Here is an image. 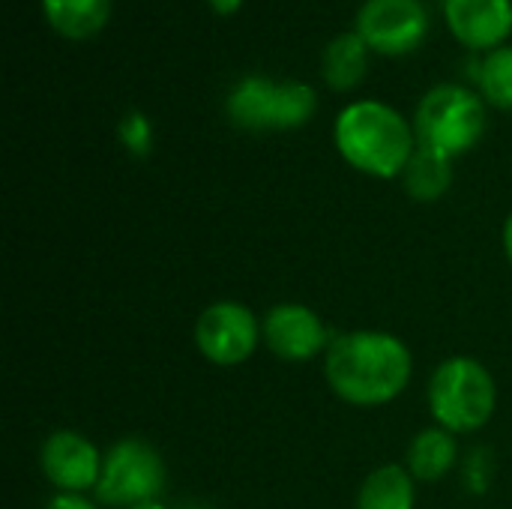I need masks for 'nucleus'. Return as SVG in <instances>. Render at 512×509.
I'll use <instances>...</instances> for the list:
<instances>
[{
  "mask_svg": "<svg viewBox=\"0 0 512 509\" xmlns=\"http://www.w3.org/2000/svg\"><path fill=\"white\" fill-rule=\"evenodd\" d=\"M414 375L411 348L387 330H348L333 336L324 354V381L336 399L354 408L396 402Z\"/></svg>",
  "mask_w": 512,
  "mask_h": 509,
  "instance_id": "obj_1",
  "label": "nucleus"
},
{
  "mask_svg": "<svg viewBox=\"0 0 512 509\" xmlns=\"http://www.w3.org/2000/svg\"><path fill=\"white\" fill-rule=\"evenodd\" d=\"M339 156L360 174L396 180L417 150L414 123L381 99H357L345 105L333 126Z\"/></svg>",
  "mask_w": 512,
  "mask_h": 509,
  "instance_id": "obj_2",
  "label": "nucleus"
},
{
  "mask_svg": "<svg viewBox=\"0 0 512 509\" xmlns=\"http://www.w3.org/2000/svg\"><path fill=\"white\" fill-rule=\"evenodd\" d=\"M426 399L435 426L453 435H474L495 417L498 384L477 357L456 354L438 363L429 378Z\"/></svg>",
  "mask_w": 512,
  "mask_h": 509,
  "instance_id": "obj_3",
  "label": "nucleus"
},
{
  "mask_svg": "<svg viewBox=\"0 0 512 509\" xmlns=\"http://www.w3.org/2000/svg\"><path fill=\"white\" fill-rule=\"evenodd\" d=\"M318 93L300 78L246 75L225 96V114L231 126L243 132H291L315 117Z\"/></svg>",
  "mask_w": 512,
  "mask_h": 509,
  "instance_id": "obj_4",
  "label": "nucleus"
},
{
  "mask_svg": "<svg viewBox=\"0 0 512 509\" xmlns=\"http://www.w3.org/2000/svg\"><path fill=\"white\" fill-rule=\"evenodd\" d=\"M417 144L450 159L474 150L486 135V102L465 84H435L414 111Z\"/></svg>",
  "mask_w": 512,
  "mask_h": 509,
  "instance_id": "obj_5",
  "label": "nucleus"
},
{
  "mask_svg": "<svg viewBox=\"0 0 512 509\" xmlns=\"http://www.w3.org/2000/svg\"><path fill=\"white\" fill-rule=\"evenodd\" d=\"M165 459L144 438H123L105 450L93 498L105 509H129L159 501L165 492Z\"/></svg>",
  "mask_w": 512,
  "mask_h": 509,
  "instance_id": "obj_6",
  "label": "nucleus"
},
{
  "mask_svg": "<svg viewBox=\"0 0 512 509\" xmlns=\"http://www.w3.org/2000/svg\"><path fill=\"white\" fill-rule=\"evenodd\" d=\"M192 336L198 354L219 369L243 366L264 342L261 318L240 300H216L204 306Z\"/></svg>",
  "mask_w": 512,
  "mask_h": 509,
  "instance_id": "obj_7",
  "label": "nucleus"
},
{
  "mask_svg": "<svg viewBox=\"0 0 512 509\" xmlns=\"http://www.w3.org/2000/svg\"><path fill=\"white\" fill-rule=\"evenodd\" d=\"M432 18L423 0H363L354 30L381 57H405L429 36Z\"/></svg>",
  "mask_w": 512,
  "mask_h": 509,
  "instance_id": "obj_8",
  "label": "nucleus"
},
{
  "mask_svg": "<svg viewBox=\"0 0 512 509\" xmlns=\"http://www.w3.org/2000/svg\"><path fill=\"white\" fill-rule=\"evenodd\" d=\"M105 453L75 429H57L39 444V471L57 489L69 495H87L96 489Z\"/></svg>",
  "mask_w": 512,
  "mask_h": 509,
  "instance_id": "obj_9",
  "label": "nucleus"
},
{
  "mask_svg": "<svg viewBox=\"0 0 512 509\" xmlns=\"http://www.w3.org/2000/svg\"><path fill=\"white\" fill-rule=\"evenodd\" d=\"M264 345L282 363H309L327 354L333 336L321 315L303 303H276L261 318Z\"/></svg>",
  "mask_w": 512,
  "mask_h": 509,
  "instance_id": "obj_10",
  "label": "nucleus"
},
{
  "mask_svg": "<svg viewBox=\"0 0 512 509\" xmlns=\"http://www.w3.org/2000/svg\"><path fill=\"white\" fill-rule=\"evenodd\" d=\"M444 21L468 51H495L512 36V0H444Z\"/></svg>",
  "mask_w": 512,
  "mask_h": 509,
  "instance_id": "obj_11",
  "label": "nucleus"
},
{
  "mask_svg": "<svg viewBox=\"0 0 512 509\" xmlns=\"http://www.w3.org/2000/svg\"><path fill=\"white\" fill-rule=\"evenodd\" d=\"M459 465V441L453 432L441 426H429L417 432L405 453V468L417 483H441L447 480Z\"/></svg>",
  "mask_w": 512,
  "mask_h": 509,
  "instance_id": "obj_12",
  "label": "nucleus"
},
{
  "mask_svg": "<svg viewBox=\"0 0 512 509\" xmlns=\"http://www.w3.org/2000/svg\"><path fill=\"white\" fill-rule=\"evenodd\" d=\"M369 72V45L357 30H345L324 45L321 78L336 93H351Z\"/></svg>",
  "mask_w": 512,
  "mask_h": 509,
  "instance_id": "obj_13",
  "label": "nucleus"
},
{
  "mask_svg": "<svg viewBox=\"0 0 512 509\" xmlns=\"http://www.w3.org/2000/svg\"><path fill=\"white\" fill-rule=\"evenodd\" d=\"M45 24L69 39V42H87L111 18V0H39Z\"/></svg>",
  "mask_w": 512,
  "mask_h": 509,
  "instance_id": "obj_14",
  "label": "nucleus"
},
{
  "mask_svg": "<svg viewBox=\"0 0 512 509\" xmlns=\"http://www.w3.org/2000/svg\"><path fill=\"white\" fill-rule=\"evenodd\" d=\"M417 480L405 465H378L357 489V509H414Z\"/></svg>",
  "mask_w": 512,
  "mask_h": 509,
  "instance_id": "obj_15",
  "label": "nucleus"
},
{
  "mask_svg": "<svg viewBox=\"0 0 512 509\" xmlns=\"http://www.w3.org/2000/svg\"><path fill=\"white\" fill-rule=\"evenodd\" d=\"M399 180H402L408 198H414L417 204H435L453 186V159L417 144V150Z\"/></svg>",
  "mask_w": 512,
  "mask_h": 509,
  "instance_id": "obj_16",
  "label": "nucleus"
},
{
  "mask_svg": "<svg viewBox=\"0 0 512 509\" xmlns=\"http://www.w3.org/2000/svg\"><path fill=\"white\" fill-rule=\"evenodd\" d=\"M477 93L486 105L498 111H512V45H501L489 51L474 69Z\"/></svg>",
  "mask_w": 512,
  "mask_h": 509,
  "instance_id": "obj_17",
  "label": "nucleus"
},
{
  "mask_svg": "<svg viewBox=\"0 0 512 509\" xmlns=\"http://www.w3.org/2000/svg\"><path fill=\"white\" fill-rule=\"evenodd\" d=\"M117 138H120V144L126 147L129 156H135V159L150 156V150H153V123H150V117L144 111H135V108L126 111L120 117V123H117Z\"/></svg>",
  "mask_w": 512,
  "mask_h": 509,
  "instance_id": "obj_18",
  "label": "nucleus"
},
{
  "mask_svg": "<svg viewBox=\"0 0 512 509\" xmlns=\"http://www.w3.org/2000/svg\"><path fill=\"white\" fill-rule=\"evenodd\" d=\"M462 477H465L468 492H474V495L489 492L492 477H495V459H492V453L486 447L471 450L468 459H465V465H462Z\"/></svg>",
  "mask_w": 512,
  "mask_h": 509,
  "instance_id": "obj_19",
  "label": "nucleus"
},
{
  "mask_svg": "<svg viewBox=\"0 0 512 509\" xmlns=\"http://www.w3.org/2000/svg\"><path fill=\"white\" fill-rule=\"evenodd\" d=\"M45 509H99L96 498H87V495H69V492H57Z\"/></svg>",
  "mask_w": 512,
  "mask_h": 509,
  "instance_id": "obj_20",
  "label": "nucleus"
},
{
  "mask_svg": "<svg viewBox=\"0 0 512 509\" xmlns=\"http://www.w3.org/2000/svg\"><path fill=\"white\" fill-rule=\"evenodd\" d=\"M207 6L216 12V15H222V18H228V15H234L240 6H243V0H207Z\"/></svg>",
  "mask_w": 512,
  "mask_h": 509,
  "instance_id": "obj_21",
  "label": "nucleus"
},
{
  "mask_svg": "<svg viewBox=\"0 0 512 509\" xmlns=\"http://www.w3.org/2000/svg\"><path fill=\"white\" fill-rule=\"evenodd\" d=\"M504 252H507V261L512 264V213L507 216V222H504Z\"/></svg>",
  "mask_w": 512,
  "mask_h": 509,
  "instance_id": "obj_22",
  "label": "nucleus"
},
{
  "mask_svg": "<svg viewBox=\"0 0 512 509\" xmlns=\"http://www.w3.org/2000/svg\"><path fill=\"white\" fill-rule=\"evenodd\" d=\"M129 509H168L162 501H147V504H138V507H129Z\"/></svg>",
  "mask_w": 512,
  "mask_h": 509,
  "instance_id": "obj_23",
  "label": "nucleus"
}]
</instances>
